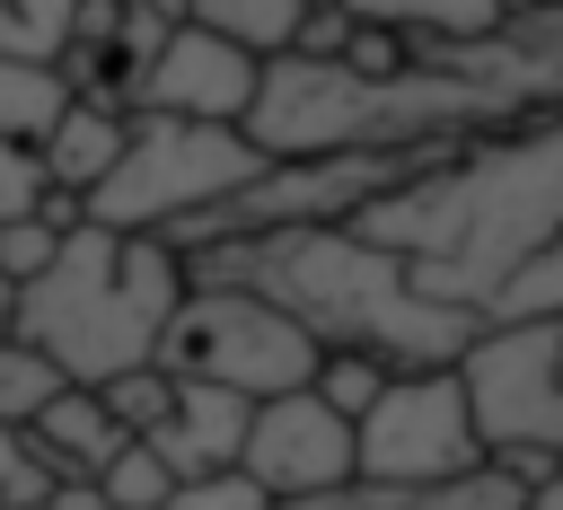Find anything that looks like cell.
<instances>
[{
  "label": "cell",
  "mask_w": 563,
  "mask_h": 510,
  "mask_svg": "<svg viewBox=\"0 0 563 510\" xmlns=\"http://www.w3.org/2000/svg\"><path fill=\"white\" fill-rule=\"evenodd\" d=\"M352 229L369 246L405 255L422 299L484 317V299L537 246H563V114H537L519 132H493V141L440 158L431 176L352 211Z\"/></svg>",
  "instance_id": "6da1fadb"
},
{
  "label": "cell",
  "mask_w": 563,
  "mask_h": 510,
  "mask_svg": "<svg viewBox=\"0 0 563 510\" xmlns=\"http://www.w3.org/2000/svg\"><path fill=\"white\" fill-rule=\"evenodd\" d=\"M185 290H255L264 308H282L317 352H361L387 378H422V369H457L466 343L484 334V317L440 308L413 290L405 255L369 246L352 220L343 229H273V237H229V246H194L176 255Z\"/></svg>",
  "instance_id": "7a4b0ae2"
},
{
  "label": "cell",
  "mask_w": 563,
  "mask_h": 510,
  "mask_svg": "<svg viewBox=\"0 0 563 510\" xmlns=\"http://www.w3.org/2000/svg\"><path fill=\"white\" fill-rule=\"evenodd\" d=\"M185 299V264L167 237L70 229L53 264L9 299V343L44 352L62 387H114L158 361V334Z\"/></svg>",
  "instance_id": "3957f363"
},
{
  "label": "cell",
  "mask_w": 563,
  "mask_h": 510,
  "mask_svg": "<svg viewBox=\"0 0 563 510\" xmlns=\"http://www.w3.org/2000/svg\"><path fill=\"white\" fill-rule=\"evenodd\" d=\"M273 158L229 132V123H176V114H123V158L106 167V185L79 202L88 229L114 237H167L176 220L229 202L238 185H255Z\"/></svg>",
  "instance_id": "277c9868"
},
{
  "label": "cell",
  "mask_w": 563,
  "mask_h": 510,
  "mask_svg": "<svg viewBox=\"0 0 563 510\" xmlns=\"http://www.w3.org/2000/svg\"><path fill=\"white\" fill-rule=\"evenodd\" d=\"M457 387L475 413V448L493 466H510L528 492L563 475V317L484 325L457 361Z\"/></svg>",
  "instance_id": "5b68a950"
},
{
  "label": "cell",
  "mask_w": 563,
  "mask_h": 510,
  "mask_svg": "<svg viewBox=\"0 0 563 510\" xmlns=\"http://www.w3.org/2000/svg\"><path fill=\"white\" fill-rule=\"evenodd\" d=\"M317 361H325V352H317L282 308H264L255 290H185L176 317H167V334H158V361H150V369L202 378V387H229V396L264 404V396H299V387L317 378Z\"/></svg>",
  "instance_id": "8992f818"
},
{
  "label": "cell",
  "mask_w": 563,
  "mask_h": 510,
  "mask_svg": "<svg viewBox=\"0 0 563 510\" xmlns=\"http://www.w3.org/2000/svg\"><path fill=\"white\" fill-rule=\"evenodd\" d=\"M466 466H484V448L457 369L387 378L378 404L352 422V484H449Z\"/></svg>",
  "instance_id": "52a82bcc"
},
{
  "label": "cell",
  "mask_w": 563,
  "mask_h": 510,
  "mask_svg": "<svg viewBox=\"0 0 563 510\" xmlns=\"http://www.w3.org/2000/svg\"><path fill=\"white\" fill-rule=\"evenodd\" d=\"M238 475L273 501V510H299L334 484H352V422L325 413L308 387L299 396H264L246 413V448H238Z\"/></svg>",
  "instance_id": "ba28073f"
},
{
  "label": "cell",
  "mask_w": 563,
  "mask_h": 510,
  "mask_svg": "<svg viewBox=\"0 0 563 510\" xmlns=\"http://www.w3.org/2000/svg\"><path fill=\"white\" fill-rule=\"evenodd\" d=\"M255 88H264V62L255 53H238V44L202 35V26H176L158 44V62L132 79L123 114H176V123H229L238 132L246 106H255Z\"/></svg>",
  "instance_id": "9c48e42d"
},
{
  "label": "cell",
  "mask_w": 563,
  "mask_h": 510,
  "mask_svg": "<svg viewBox=\"0 0 563 510\" xmlns=\"http://www.w3.org/2000/svg\"><path fill=\"white\" fill-rule=\"evenodd\" d=\"M246 396L229 387H202V378H167V413L141 431V448L176 475V484H202V475H238V448H246Z\"/></svg>",
  "instance_id": "30bf717a"
},
{
  "label": "cell",
  "mask_w": 563,
  "mask_h": 510,
  "mask_svg": "<svg viewBox=\"0 0 563 510\" xmlns=\"http://www.w3.org/2000/svg\"><path fill=\"white\" fill-rule=\"evenodd\" d=\"M26 448H35V466L53 475V484H70V492H88L106 466H114V448H123V422L97 404V387H62L35 422H26Z\"/></svg>",
  "instance_id": "8fae6325"
},
{
  "label": "cell",
  "mask_w": 563,
  "mask_h": 510,
  "mask_svg": "<svg viewBox=\"0 0 563 510\" xmlns=\"http://www.w3.org/2000/svg\"><path fill=\"white\" fill-rule=\"evenodd\" d=\"M114 158H123V106H106V97H70V114L35 141L44 193H62V202H88Z\"/></svg>",
  "instance_id": "7c38bea8"
},
{
  "label": "cell",
  "mask_w": 563,
  "mask_h": 510,
  "mask_svg": "<svg viewBox=\"0 0 563 510\" xmlns=\"http://www.w3.org/2000/svg\"><path fill=\"white\" fill-rule=\"evenodd\" d=\"M299 510H528V484L484 457V466H466L449 484H334V492H317Z\"/></svg>",
  "instance_id": "4fadbf2b"
},
{
  "label": "cell",
  "mask_w": 563,
  "mask_h": 510,
  "mask_svg": "<svg viewBox=\"0 0 563 510\" xmlns=\"http://www.w3.org/2000/svg\"><path fill=\"white\" fill-rule=\"evenodd\" d=\"M352 26H387L405 44H475L510 18V0H334Z\"/></svg>",
  "instance_id": "5bb4252c"
},
{
  "label": "cell",
  "mask_w": 563,
  "mask_h": 510,
  "mask_svg": "<svg viewBox=\"0 0 563 510\" xmlns=\"http://www.w3.org/2000/svg\"><path fill=\"white\" fill-rule=\"evenodd\" d=\"M299 0H194L185 9V26H202V35H220V44H238V53H255V62H273V53H290V35H299Z\"/></svg>",
  "instance_id": "9a60e30c"
},
{
  "label": "cell",
  "mask_w": 563,
  "mask_h": 510,
  "mask_svg": "<svg viewBox=\"0 0 563 510\" xmlns=\"http://www.w3.org/2000/svg\"><path fill=\"white\" fill-rule=\"evenodd\" d=\"M62 114H70V79L53 62H0V141L35 149Z\"/></svg>",
  "instance_id": "2e32d148"
},
{
  "label": "cell",
  "mask_w": 563,
  "mask_h": 510,
  "mask_svg": "<svg viewBox=\"0 0 563 510\" xmlns=\"http://www.w3.org/2000/svg\"><path fill=\"white\" fill-rule=\"evenodd\" d=\"M537 317H563V246H537V255L484 299V325H537Z\"/></svg>",
  "instance_id": "e0dca14e"
},
{
  "label": "cell",
  "mask_w": 563,
  "mask_h": 510,
  "mask_svg": "<svg viewBox=\"0 0 563 510\" xmlns=\"http://www.w3.org/2000/svg\"><path fill=\"white\" fill-rule=\"evenodd\" d=\"M70 18H79V0H0V62H53L62 70Z\"/></svg>",
  "instance_id": "ac0fdd59"
},
{
  "label": "cell",
  "mask_w": 563,
  "mask_h": 510,
  "mask_svg": "<svg viewBox=\"0 0 563 510\" xmlns=\"http://www.w3.org/2000/svg\"><path fill=\"white\" fill-rule=\"evenodd\" d=\"M53 396H62V378H53V361L0 334V431H26V422H35L44 404H53Z\"/></svg>",
  "instance_id": "d6986e66"
},
{
  "label": "cell",
  "mask_w": 563,
  "mask_h": 510,
  "mask_svg": "<svg viewBox=\"0 0 563 510\" xmlns=\"http://www.w3.org/2000/svg\"><path fill=\"white\" fill-rule=\"evenodd\" d=\"M88 492H97L106 510H158V501L176 492V475H167V466H158V457H150L141 440H123V448H114V466H106V475H97Z\"/></svg>",
  "instance_id": "ffe728a7"
},
{
  "label": "cell",
  "mask_w": 563,
  "mask_h": 510,
  "mask_svg": "<svg viewBox=\"0 0 563 510\" xmlns=\"http://www.w3.org/2000/svg\"><path fill=\"white\" fill-rule=\"evenodd\" d=\"M378 387H387V369H378V361H361V352H325V361H317V378H308V396H317L325 413H343V422H361V413L378 404Z\"/></svg>",
  "instance_id": "44dd1931"
},
{
  "label": "cell",
  "mask_w": 563,
  "mask_h": 510,
  "mask_svg": "<svg viewBox=\"0 0 563 510\" xmlns=\"http://www.w3.org/2000/svg\"><path fill=\"white\" fill-rule=\"evenodd\" d=\"M62 237H70V229H53L44 211H26V220H9V229H0V281H9V299L53 264V246H62Z\"/></svg>",
  "instance_id": "7402d4cb"
},
{
  "label": "cell",
  "mask_w": 563,
  "mask_h": 510,
  "mask_svg": "<svg viewBox=\"0 0 563 510\" xmlns=\"http://www.w3.org/2000/svg\"><path fill=\"white\" fill-rule=\"evenodd\" d=\"M97 404L123 422V440H141L158 413H167V369H132V378H114V387H97Z\"/></svg>",
  "instance_id": "603a6c76"
},
{
  "label": "cell",
  "mask_w": 563,
  "mask_h": 510,
  "mask_svg": "<svg viewBox=\"0 0 563 510\" xmlns=\"http://www.w3.org/2000/svg\"><path fill=\"white\" fill-rule=\"evenodd\" d=\"M44 492H62L44 466H35V448H26V431H0V510H35Z\"/></svg>",
  "instance_id": "cb8c5ba5"
},
{
  "label": "cell",
  "mask_w": 563,
  "mask_h": 510,
  "mask_svg": "<svg viewBox=\"0 0 563 510\" xmlns=\"http://www.w3.org/2000/svg\"><path fill=\"white\" fill-rule=\"evenodd\" d=\"M26 211H44V167H35V149L0 141V229L26 220Z\"/></svg>",
  "instance_id": "d4e9b609"
},
{
  "label": "cell",
  "mask_w": 563,
  "mask_h": 510,
  "mask_svg": "<svg viewBox=\"0 0 563 510\" xmlns=\"http://www.w3.org/2000/svg\"><path fill=\"white\" fill-rule=\"evenodd\" d=\"M158 510H273V501H264L246 475H202V484H176Z\"/></svg>",
  "instance_id": "484cf974"
},
{
  "label": "cell",
  "mask_w": 563,
  "mask_h": 510,
  "mask_svg": "<svg viewBox=\"0 0 563 510\" xmlns=\"http://www.w3.org/2000/svg\"><path fill=\"white\" fill-rule=\"evenodd\" d=\"M35 510H106V501H97V492H70V484H62V492H44Z\"/></svg>",
  "instance_id": "4316f807"
},
{
  "label": "cell",
  "mask_w": 563,
  "mask_h": 510,
  "mask_svg": "<svg viewBox=\"0 0 563 510\" xmlns=\"http://www.w3.org/2000/svg\"><path fill=\"white\" fill-rule=\"evenodd\" d=\"M528 510H563V475H545V484L528 492Z\"/></svg>",
  "instance_id": "83f0119b"
},
{
  "label": "cell",
  "mask_w": 563,
  "mask_h": 510,
  "mask_svg": "<svg viewBox=\"0 0 563 510\" xmlns=\"http://www.w3.org/2000/svg\"><path fill=\"white\" fill-rule=\"evenodd\" d=\"M141 9H150V18H167V26H185V9H194V0H141Z\"/></svg>",
  "instance_id": "f1b7e54d"
},
{
  "label": "cell",
  "mask_w": 563,
  "mask_h": 510,
  "mask_svg": "<svg viewBox=\"0 0 563 510\" xmlns=\"http://www.w3.org/2000/svg\"><path fill=\"white\" fill-rule=\"evenodd\" d=\"M0 334H9V281H0Z\"/></svg>",
  "instance_id": "f546056e"
},
{
  "label": "cell",
  "mask_w": 563,
  "mask_h": 510,
  "mask_svg": "<svg viewBox=\"0 0 563 510\" xmlns=\"http://www.w3.org/2000/svg\"><path fill=\"white\" fill-rule=\"evenodd\" d=\"M299 9H334V0H299Z\"/></svg>",
  "instance_id": "4dcf8cb0"
}]
</instances>
